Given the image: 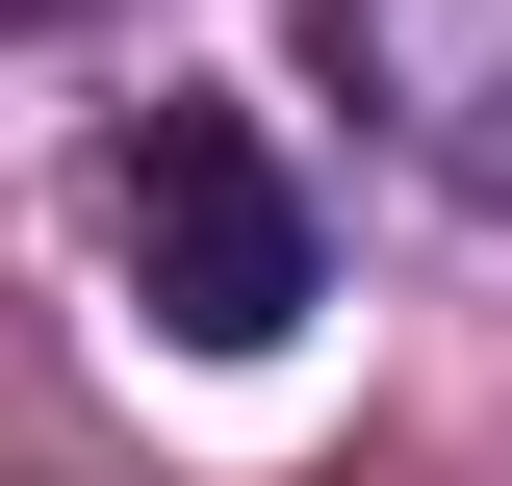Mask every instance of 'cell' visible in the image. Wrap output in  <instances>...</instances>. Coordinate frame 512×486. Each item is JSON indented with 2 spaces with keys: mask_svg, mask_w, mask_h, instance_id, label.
Here are the masks:
<instances>
[{
  "mask_svg": "<svg viewBox=\"0 0 512 486\" xmlns=\"http://www.w3.org/2000/svg\"><path fill=\"white\" fill-rule=\"evenodd\" d=\"M103 231H128V282H154L180 359H282L308 333V180L256 154V103H128Z\"/></svg>",
  "mask_w": 512,
  "mask_h": 486,
  "instance_id": "obj_1",
  "label": "cell"
}]
</instances>
